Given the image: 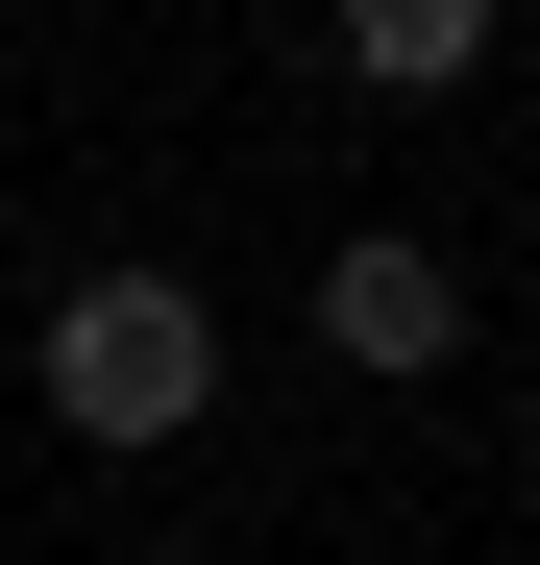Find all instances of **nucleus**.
<instances>
[{
	"label": "nucleus",
	"mask_w": 540,
	"mask_h": 565,
	"mask_svg": "<svg viewBox=\"0 0 540 565\" xmlns=\"http://www.w3.org/2000/svg\"><path fill=\"white\" fill-rule=\"evenodd\" d=\"M320 344H344V369H467V270L393 246V222H369V246H320Z\"/></svg>",
	"instance_id": "nucleus-2"
},
{
	"label": "nucleus",
	"mask_w": 540,
	"mask_h": 565,
	"mask_svg": "<svg viewBox=\"0 0 540 565\" xmlns=\"http://www.w3.org/2000/svg\"><path fill=\"white\" fill-rule=\"evenodd\" d=\"M25 369H50V418H74V443H197V394H222V320L172 296V270H74Z\"/></svg>",
	"instance_id": "nucleus-1"
},
{
	"label": "nucleus",
	"mask_w": 540,
	"mask_h": 565,
	"mask_svg": "<svg viewBox=\"0 0 540 565\" xmlns=\"http://www.w3.org/2000/svg\"><path fill=\"white\" fill-rule=\"evenodd\" d=\"M344 74L369 99H442V74H492V0H344Z\"/></svg>",
	"instance_id": "nucleus-3"
}]
</instances>
